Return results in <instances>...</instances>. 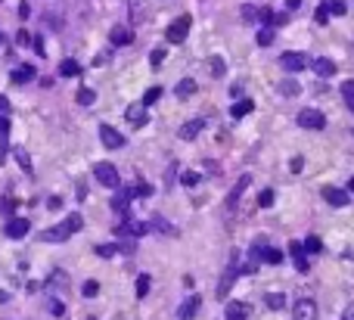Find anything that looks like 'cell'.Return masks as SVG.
Instances as JSON below:
<instances>
[{
  "label": "cell",
  "instance_id": "cell-22",
  "mask_svg": "<svg viewBox=\"0 0 354 320\" xmlns=\"http://www.w3.org/2000/svg\"><path fill=\"white\" fill-rule=\"evenodd\" d=\"M252 109H255V103H252V100H239V103H233V106H230V115H233V118H245Z\"/></svg>",
  "mask_w": 354,
  "mask_h": 320
},
{
  "label": "cell",
  "instance_id": "cell-53",
  "mask_svg": "<svg viewBox=\"0 0 354 320\" xmlns=\"http://www.w3.org/2000/svg\"><path fill=\"white\" fill-rule=\"evenodd\" d=\"M286 6H289V9H298V6H301V0H286Z\"/></svg>",
  "mask_w": 354,
  "mask_h": 320
},
{
  "label": "cell",
  "instance_id": "cell-32",
  "mask_svg": "<svg viewBox=\"0 0 354 320\" xmlns=\"http://www.w3.org/2000/svg\"><path fill=\"white\" fill-rule=\"evenodd\" d=\"M208 65H211V75H215V78H221L224 72H227V65H224V59H221V56H211V63H208Z\"/></svg>",
  "mask_w": 354,
  "mask_h": 320
},
{
  "label": "cell",
  "instance_id": "cell-7",
  "mask_svg": "<svg viewBox=\"0 0 354 320\" xmlns=\"http://www.w3.org/2000/svg\"><path fill=\"white\" fill-rule=\"evenodd\" d=\"M146 109H149L146 103H131V106L124 109V118H127L134 128H143V125H146Z\"/></svg>",
  "mask_w": 354,
  "mask_h": 320
},
{
  "label": "cell",
  "instance_id": "cell-45",
  "mask_svg": "<svg viewBox=\"0 0 354 320\" xmlns=\"http://www.w3.org/2000/svg\"><path fill=\"white\" fill-rule=\"evenodd\" d=\"M317 22H320V25H326V22H329V9L326 6H320V9H317V16H314Z\"/></svg>",
  "mask_w": 354,
  "mask_h": 320
},
{
  "label": "cell",
  "instance_id": "cell-33",
  "mask_svg": "<svg viewBox=\"0 0 354 320\" xmlns=\"http://www.w3.org/2000/svg\"><path fill=\"white\" fill-rule=\"evenodd\" d=\"M280 93H286V97H295V93H298V81H292V78H286L280 84Z\"/></svg>",
  "mask_w": 354,
  "mask_h": 320
},
{
  "label": "cell",
  "instance_id": "cell-19",
  "mask_svg": "<svg viewBox=\"0 0 354 320\" xmlns=\"http://www.w3.org/2000/svg\"><path fill=\"white\" fill-rule=\"evenodd\" d=\"M6 149H9V118L0 115V159L6 156Z\"/></svg>",
  "mask_w": 354,
  "mask_h": 320
},
{
  "label": "cell",
  "instance_id": "cell-49",
  "mask_svg": "<svg viewBox=\"0 0 354 320\" xmlns=\"http://www.w3.org/2000/svg\"><path fill=\"white\" fill-rule=\"evenodd\" d=\"M59 205H62V199H59V196H50V202H47V208H53V211H56Z\"/></svg>",
  "mask_w": 354,
  "mask_h": 320
},
{
  "label": "cell",
  "instance_id": "cell-37",
  "mask_svg": "<svg viewBox=\"0 0 354 320\" xmlns=\"http://www.w3.org/2000/svg\"><path fill=\"white\" fill-rule=\"evenodd\" d=\"M258 205H261V208H270V205H274V190H261V196H258Z\"/></svg>",
  "mask_w": 354,
  "mask_h": 320
},
{
  "label": "cell",
  "instance_id": "cell-12",
  "mask_svg": "<svg viewBox=\"0 0 354 320\" xmlns=\"http://www.w3.org/2000/svg\"><path fill=\"white\" fill-rule=\"evenodd\" d=\"M289 255H292V261H295V270H298V274H304V270H308L304 246H301V243H289Z\"/></svg>",
  "mask_w": 354,
  "mask_h": 320
},
{
  "label": "cell",
  "instance_id": "cell-16",
  "mask_svg": "<svg viewBox=\"0 0 354 320\" xmlns=\"http://www.w3.org/2000/svg\"><path fill=\"white\" fill-rule=\"evenodd\" d=\"M224 314H227V320H245V317H249V308H245L242 302H227Z\"/></svg>",
  "mask_w": 354,
  "mask_h": 320
},
{
  "label": "cell",
  "instance_id": "cell-42",
  "mask_svg": "<svg viewBox=\"0 0 354 320\" xmlns=\"http://www.w3.org/2000/svg\"><path fill=\"white\" fill-rule=\"evenodd\" d=\"M50 314H53V317H62V314H65V305L59 302V299H53V302H50Z\"/></svg>",
  "mask_w": 354,
  "mask_h": 320
},
{
  "label": "cell",
  "instance_id": "cell-8",
  "mask_svg": "<svg viewBox=\"0 0 354 320\" xmlns=\"http://www.w3.org/2000/svg\"><path fill=\"white\" fill-rule=\"evenodd\" d=\"M280 65L286 68V72H301V68L308 65V56H304V53H283Z\"/></svg>",
  "mask_w": 354,
  "mask_h": 320
},
{
  "label": "cell",
  "instance_id": "cell-55",
  "mask_svg": "<svg viewBox=\"0 0 354 320\" xmlns=\"http://www.w3.org/2000/svg\"><path fill=\"white\" fill-rule=\"evenodd\" d=\"M348 193H354V177H351V181H348Z\"/></svg>",
  "mask_w": 354,
  "mask_h": 320
},
{
  "label": "cell",
  "instance_id": "cell-2",
  "mask_svg": "<svg viewBox=\"0 0 354 320\" xmlns=\"http://www.w3.org/2000/svg\"><path fill=\"white\" fill-rule=\"evenodd\" d=\"M190 25H193V19L190 16H180V19H174L168 31H165V38H168L171 44H183L186 41V34H190Z\"/></svg>",
  "mask_w": 354,
  "mask_h": 320
},
{
  "label": "cell",
  "instance_id": "cell-10",
  "mask_svg": "<svg viewBox=\"0 0 354 320\" xmlns=\"http://www.w3.org/2000/svg\"><path fill=\"white\" fill-rule=\"evenodd\" d=\"M28 227H31V224H28L25 218H13V221L3 227V233L9 236V240H22V236H28Z\"/></svg>",
  "mask_w": 354,
  "mask_h": 320
},
{
  "label": "cell",
  "instance_id": "cell-47",
  "mask_svg": "<svg viewBox=\"0 0 354 320\" xmlns=\"http://www.w3.org/2000/svg\"><path fill=\"white\" fill-rule=\"evenodd\" d=\"M31 44H34V53H38V56H47V53H44V41H41V38H34Z\"/></svg>",
  "mask_w": 354,
  "mask_h": 320
},
{
  "label": "cell",
  "instance_id": "cell-48",
  "mask_svg": "<svg viewBox=\"0 0 354 320\" xmlns=\"http://www.w3.org/2000/svg\"><path fill=\"white\" fill-rule=\"evenodd\" d=\"M6 112H9V100L0 93V115H6Z\"/></svg>",
  "mask_w": 354,
  "mask_h": 320
},
{
  "label": "cell",
  "instance_id": "cell-15",
  "mask_svg": "<svg viewBox=\"0 0 354 320\" xmlns=\"http://www.w3.org/2000/svg\"><path fill=\"white\" fill-rule=\"evenodd\" d=\"M199 305H202V299H199V295H190V299H186V302L180 305L177 317H180V320H193V317H196V311H199Z\"/></svg>",
  "mask_w": 354,
  "mask_h": 320
},
{
  "label": "cell",
  "instance_id": "cell-21",
  "mask_svg": "<svg viewBox=\"0 0 354 320\" xmlns=\"http://www.w3.org/2000/svg\"><path fill=\"white\" fill-rule=\"evenodd\" d=\"M59 75H62V78H78L81 65L75 63V59H62V63H59Z\"/></svg>",
  "mask_w": 354,
  "mask_h": 320
},
{
  "label": "cell",
  "instance_id": "cell-13",
  "mask_svg": "<svg viewBox=\"0 0 354 320\" xmlns=\"http://www.w3.org/2000/svg\"><path fill=\"white\" fill-rule=\"evenodd\" d=\"M202 128H205V122H202V118H193V122H186V125L180 128V131H177V137H180V140H196Z\"/></svg>",
  "mask_w": 354,
  "mask_h": 320
},
{
  "label": "cell",
  "instance_id": "cell-34",
  "mask_svg": "<svg viewBox=\"0 0 354 320\" xmlns=\"http://www.w3.org/2000/svg\"><path fill=\"white\" fill-rule=\"evenodd\" d=\"M97 292H100V283L97 280H87L84 286H81V295H84V299H93Z\"/></svg>",
  "mask_w": 354,
  "mask_h": 320
},
{
  "label": "cell",
  "instance_id": "cell-44",
  "mask_svg": "<svg viewBox=\"0 0 354 320\" xmlns=\"http://www.w3.org/2000/svg\"><path fill=\"white\" fill-rule=\"evenodd\" d=\"M162 59H165V47H156L152 50V65H162Z\"/></svg>",
  "mask_w": 354,
  "mask_h": 320
},
{
  "label": "cell",
  "instance_id": "cell-18",
  "mask_svg": "<svg viewBox=\"0 0 354 320\" xmlns=\"http://www.w3.org/2000/svg\"><path fill=\"white\" fill-rule=\"evenodd\" d=\"M245 187H249V177H239V181H236V187L230 190V196H227V208H236V202H239V196L245 193Z\"/></svg>",
  "mask_w": 354,
  "mask_h": 320
},
{
  "label": "cell",
  "instance_id": "cell-56",
  "mask_svg": "<svg viewBox=\"0 0 354 320\" xmlns=\"http://www.w3.org/2000/svg\"><path fill=\"white\" fill-rule=\"evenodd\" d=\"M90 320H97V317H90Z\"/></svg>",
  "mask_w": 354,
  "mask_h": 320
},
{
  "label": "cell",
  "instance_id": "cell-25",
  "mask_svg": "<svg viewBox=\"0 0 354 320\" xmlns=\"http://www.w3.org/2000/svg\"><path fill=\"white\" fill-rule=\"evenodd\" d=\"M62 224H65V227H68V233H78L81 227H84V218H81L78 211H72V215H68V218H65Z\"/></svg>",
  "mask_w": 354,
  "mask_h": 320
},
{
  "label": "cell",
  "instance_id": "cell-38",
  "mask_svg": "<svg viewBox=\"0 0 354 320\" xmlns=\"http://www.w3.org/2000/svg\"><path fill=\"white\" fill-rule=\"evenodd\" d=\"M16 162H19V168L31 171V159H28V152H25V149H16Z\"/></svg>",
  "mask_w": 354,
  "mask_h": 320
},
{
  "label": "cell",
  "instance_id": "cell-3",
  "mask_svg": "<svg viewBox=\"0 0 354 320\" xmlns=\"http://www.w3.org/2000/svg\"><path fill=\"white\" fill-rule=\"evenodd\" d=\"M298 125L308 128V131H323V128H326V115L317 112V109H301L298 112Z\"/></svg>",
  "mask_w": 354,
  "mask_h": 320
},
{
  "label": "cell",
  "instance_id": "cell-54",
  "mask_svg": "<svg viewBox=\"0 0 354 320\" xmlns=\"http://www.w3.org/2000/svg\"><path fill=\"white\" fill-rule=\"evenodd\" d=\"M6 299H9V292H3V289H0V305H3Z\"/></svg>",
  "mask_w": 354,
  "mask_h": 320
},
{
  "label": "cell",
  "instance_id": "cell-29",
  "mask_svg": "<svg viewBox=\"0 0 354 320\" xmlns=\"http://www.w3.org/2000/svg\"><path fill=\"white\" fill-rule=\"evenodd\" d=\"M323 6L329 9V13H333V16H345V0H323Z\"/></svg>",
  "mask_w": 354,
  "mask_h": 320
},
{
  "label": "cell",
  "instance_id": "cell-40",
  "mask_svg": "<svg viewBox=\"0 0 354 320\" xmlns=\"http://www.w3.org/2000/svg\"><path fill=\"white\" fill-rule=\"evenodd\" d=\"M159 97H162V87H149V90H146V97H143V103H146V106H152Z\"/></svg>",
  "mask_w": 354,
  "mask_h": 320
},
{
  "label": "cell",
  "instance_id": "cell-1",
  "mask_svg": "<svg viewBox=\"0 0 354 320\" xmlns=\"http://www.w3.org/2000/svg\"><path fill=\"white\" fill-rule=\"evenodd\" d=\"M93 174H97V181L103 184V187H118V184H121V177H118V168H115V165L112 162H97V165H93Z\"/></svg>",
  "mask_w": 354,
  "mask_h": 320
},
{
  "label": "cell",
  "instance_id": "cell-5",
  "mask_svg": "<svg viewBox=\"0 0 354 320\" xmlns=\"http://www.w3.org/2000/svg\"><path fill=\"white\" fill-rule=\"evenodd\" d=\"M100 140H103L106 149H121V143H124V137L118 134L112 125H100Z\"/></svg>",
  "mask_w": 354,
  "mask_h": 320
},
{
  "label": "cell",
  "instance_id": "cell-46",
  "mask_svg": "<svg viewBox=\"0 0 354 320\" xmlns=\"http://www.w3.org/2000/svg\"><path fill=\"white\" fill-rule=\"evenodd\" d=\"M134 190H137V196H152V187L149 184H137Z\"/></svg>",
  "mask_w": 354,
  "mask_h": 320
},
{
  "label": "cell",
  "instance_id": "cell-51",
  "mask_svg": "<svg viewBox=\"0 0 354 320\" xmlns=\"http://www.w3.org/2000/svg\"><path fill=\"white\" fill-rule=\"evenodd\" d=\"M342 320H354V305L345 308V314H342Z\"/></svg>",
  "mask_w": 354,
  "mask_h": 320
},
{
  "label": "cell",
  "instance_id": "cell-31",
  "mask_svg": "<svg viewBox=\"0 0 354 320\" xmlns=\"http://www.w3.org/2000/svg\"><path fill=\"white\" fill-rule=\"evenodd\" d=\"M301 246H304V252H311V255H317V252H320V249H323L320 236H308V240H304Z\"/></svg>",
  "mask_w": 354,
  "mask_h": 320
},
{
  "label": "cell",
  "instance_id": "cell-36",
  "mask_svg": "<svg viewBox=\"0 0 354 320\" xmlns=\"http://www.w3.org/2000/svg\"><path fill=\"white\" fill-rule=\"evenodd\" d=\"M44 25H50V31H59V28H62V19H59L56 13H50V16L44 13Z\"/></svg>",
  "mask_w": 354,
  "mask_h": 320
},
{
  "label": "cell",
  "instance_id": "cell-9",
  "mask_svg": "<svg viewBox=\"0 0 354 320\" xmlns=\"http://www.w3.org/2000/svg\"><path fill=\"white\" fill-rule=\"evenodd\" d=\"M236 277H239V270H236V255H233V261H230V267H227V274H224V280L218 283V299H227V292H230V286L236 283Z\"/></svg>",
  "mask_w": 354,
  "mask_h": 320
},
{
  "label": "cell",
  "instance_id": "cell-17",
  "mask_svg": "<svg viewBox=\"0 0 354 320\" xmlns=\"http://www.w3.org/2000/svg\"><path fill=\"white\" fill-rule=\"evenodd\" d=\"M134 193H137V190H131V187H127V190H121V193H118V196L112 199V208L124 215V211H127V205H131V196H134Z\"/></svg>",
  "mask_w": 354,
  "mask_h": 320
},
{
  "label": "cell",
  "instance_id": "cell-14",
  "mask_svg": "<svg viewBox=\"0 0 354 320\" xmlns=\"http://www.w3.org/2000/svg\"><path fill=\"white\" fill-rule=\"evenodd\" d=\"M68 236H72V233H68V227H65V224H59V227L44 230V233H41V240H44V243H65Z\"/></svg>",
  "mask_w": 354,
  "mask_h": 320
},
{
  "label": "cell",
  "instance_id": "cell-27",
  "mask_svg": "<svg viewBox=\"0 0 354 320\" xmlns=\"http://www.w3.org/2000/svg\"><path fill=\"white\" fill-rule=\"evenodd\" d=\"M264 302H267V308H270V311H280V308L286 305V295H283V292H270Z\"/></svg>",
  "mask_w": 354,
  "mask_h": 320
},
{
  "label": "cell",
  "instance_id": "cell-20",
  "mask_svg": "<svg viewBox=\"0 0 354 320\" xmlns=\"http://www.w3.org/2000/svg\"><path fill=\"white\" fill-rule=\"evenodd\" d=\"M109 38H112V44L124 47V44H131V41H134V31H131V28H121V25H118V28H112V34H109Z\"/></svg>",
  "mask_w": 354,
  "mask_h": 320
},
{
  "label": "cell",
  "instance_id": "cell-24",
  "mask_svg": "<svg viewBox=\"0 0 354 320\" xmlns=\"http://www.w3.org/2000/svg\"><path fill=\"white\" fill-rule=\"evenodd\" d=\"M31 78H34V68H31V65H22V68H16V72H13V84H28Z\"/></svg>",
  "mask_w": 354,
  "mask_h": 320
},
{
  "label": "cell",
  "instance_id": "cell-11",
  "mask_svg": "<svg viewBox=\"0 0 354 320\" xmlns=\"http://www.w3.org/2000/svg\"><path fill=\"white\" fill-rule=\"evenodd\" d=\"M311 65H314V72L320 75V78H333L336 75V63H333V59H326V56L311 59Z\"/></svg>",
  "mask_w": 354,
  "mask_h": 320
},
{
  "label": "cell",
  "instance_id": "cell-41",
  "mask_svg": "<svg viewBox=\"0 0 354 320\" xmlns=\"http://www.w3.org/2000/svg\"><path fill=\"white\" fill-rule=\"evenodd\" d=\"M180 181H183L186 187H196V184H199V174H196V171H183V174H180Z\"/></svg>",
  "mask_w": 354,
  "mask_h": 320
},
{
  "label": "cell",
  "instance_id": "cell-6",
  "mask_svg": "<svg viewBox=\"0 0 354 320\" xmlns=\"http://www.w3.org/2000/svg\"><path fill=\"white\" fill-rule=\"evenodd\" d=\"M348 190H339V187H323V199H326V202L329 205H333V208H345L348 205Z\"/></svg>",
  "mask_w": 354,
  "mask_h": 320
},
{
  "label": "cell",
  "instance_id": "cell-43",
  "mask_svg": "<svg viewBox=\"0 0 354 320\" xmlns=\"http://www.w3.org/2000/svg\"><path fill=\"white\" fill-rule=\"evenodd\" d=\"M152 224H156V227H159L162 233H174V227H171V224L165 221V218H152Z\"/></svg>",
  "mask_w": 354,
  "mask_h": 320
},
{
  "label": "cell",
  "instance_id": "cell-30",
  "mask_svg": "<svg viewBox=\"0 0 354 320\" xmlns=\"http://www.w3.org/2000/svg\"><path fill=\"white\" fill-rule=\"evenodd\" d=\"M255 41L261 44V47H270V44H274V28H270V25H264L261 31L255 34Z\"/></svg>",
  "mask_w": 354,
  "mask_h": 320
},
{
  "label": "cell",
  "instance_id": "cell-26",
  "mask_svg": "<svg viewBox=\"0 0 354 320\" xmlns=\"http://www.w3.org/2000/svg\"><path fill=\"white\" fill-rule=\"evenodd\" d=\"M342 100H345V106L354 112V81H345V84H342Z\"/></svg>",
  "mask_w": 354,
  "mask_h": 320
},
{
  "label": "cell",
  "instance_id": "cell-35",
  "mask_svg": "<svg viewBox=\"0 0 354 320\" xmlns=\"http://www.w3.org/2000/svg\"><path fill=\"white\" fill-rule=\"evenodd\" d=\"M146 292H149V277L140 274L137 277V299H146Z\"/></svg>",
  "mask_w": 354,
  "mask_h": 320
},
{
  "label": "cell",
  "instance_id": "cell-52",
  "mask_svg": "<svg viewBox=\"0 0 354 320\" xmlns=\"http://www.w3.org/2000/svg\"><path fill=\"white\" fill-rule=\"evenodd\" d=\"M16 41H19V44H28L31 38H28V31H25V28H22V31H19V38H16Z\"/></svg>",
  "mask_w": 354,
  "mask_h": 320
},
{
  "label": "cell",
  "instance_id": "cell-4",
  "mask_svg": "<svg viewBox=\"0 0 354 320\" xmlns=\"http://www.w3.org/2000/svg\"><path fill=\"white\" fill-rule=\"evenodd\" d=\"M292 320H317V302L314 299H298L292 308Z\"/></svg>",
  "mask_w": 354,
  "mask_h": 320
},
{
  "label": "cell",
  "instance_id": "cell-28",
  "mask_svg": "<svg viewBox=\"0 0 354 320\" xmlns=\"http://www.w3.org/2000/svg\"><path fill=\"white\" fill-rule=\"evenodd\" d=\"M78 103H81V106H93V103H97V90L81 87V90H78Z\"/></svg>",
  "mask_w": 354,
  "mask_h": 320
},
{
  "label": "cell",
  "instance_id": "cell-39",
  "mask_svg": "<svg viewBox=\"0 0 354 320\" xmlns=\"http://www.w3.org/2000/svg\"><path fill=\"white\" fill-rule=\"evenodd\" d=\"M115 252H121V246H97V255L100 258H112Z\"/></svg>",
  "mask_w": 354,
  "mask_h": 320
},
{
  "label": "cell",
  "instance_id": "cell-50",
  "mask_svg": "<svg viewBox=\"0 0 354 320\" xmlns=\"http://www.w3.org/2000/svg\"><path fill=\"white\" fill-rule=\"evenodd\" d=\"M19 16H22V19H28V16H31V9H28V3H19Z\"/></svg>",
  "mask_w": 354,
  "mask_h": 320
},
{
  "label": "cell",
  "instance_id": "cell-23",
  "mask_svg": "<svg viewBox=\"0 0 354 320\" xmlns=\"http://www.w3.org/2000/svg\"><path fill=\"white\" fill-rule=\"evenodd\" d=\"M174 90H177V97H180V100H186V97H193V93H196V81L193 78H183Z\"/></svg>",
  "mask_w": 354,
  "mask_h": 320
}]
</instances>
